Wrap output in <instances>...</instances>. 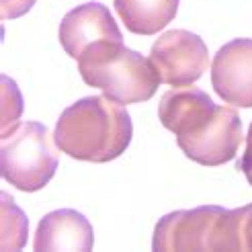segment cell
<instances>
[{
	"mask_svg": "<svg viewBox=\"0 0 252 252\" xmlns=\"http://www.w3.org/2000/svg\"><path fill=\"white\" fill-rule=\"evenodd\" d=\"M35 0H2V19L10 21V19H17L23 17L33 8Z\"/></svg>",
	"mask_w": 252,
	"mask_h": 252,
	"instance_id": "cell-14",
	"label": "cell"
},
{
	"mask_svg": "<svg viewBox=\"0 0 252 252\" xmlns=\"http://www.w3.org/2000/svg\"><path fill=\"white\" fill-rule=\"evenodd\" d=\"M62 150L43 123H17L2 133L0 146V170L2 179L19 191L35 193L54 179Z\"/></svg>",
	"mask_w": 252,
	"mask_h": 252,
	"instance_id": "cell-4",
	"label": "cell"
},
{
	"mask_svg": "<svg viewBox=\"0 0 252 252\" xmlns=\"http://www.w3.org/2000/svg\"><path fill=\"white\" fill-rule=\"evenodd\" d=\"M211 84L232 107L252 109V39H234L211 62Z\"/></svg>",
	"mask_w": 252,
	"mask_h": 252,
	"instance_id": "cell-7",
	"label": "cell"
},
{
	"mask_svg": "<svg viewBox=\"0 0 252 252\" xmlns=\"http://www.w3.org/2000/svg\"><path fill=\"white\" fill-rule=\"evenodd\" d=\"M93 225L74 209L52 211L39 221L35 232V250H93Z\"/></svg>",
	"mask_w": 252,
	"mask_h": 252,
	"instance_id": "cell-9",
	"label": "cell"
},
{
	"mask_svg": "<svg viewBox=\"0 0 252 252\" xmlns=\"http://www.w3.org/2000/svg\"><path fill=\"white\" fill-rule=\"evenodd\" d=\"M78 70L88 86L100 88L109 98L123 105L146 103L160 86L152 60L125 47L123 41L93 43L78 60Z\"/></svg>",
	"mask_w": 252,
	"mask_h": 252,
	"instance_id": "cell-3",
	"label": "cell"
},
{
	"mask_svg": "<svg viewBox=\"0 0 252 252\" xmlns=\"http://www.w3.org/2000/svg\"><path fill=\"white\" fill-rule=\"evenodd\" d=\"M160 123L176 135L183 154L203 166L230 162L242 144V119L232 105H216L191 86H176L160 98Z\"/></svg>",
	"mask_w": 252,
	"mask_h": 252,
	"instance_id": "cell-1",
	"label": "cell"
},
{
	"mask_svg": "<svg viewBox=\"0 0 252 252\" xmlns=\"http://www.w3.org/2000/svg\"><path fill=\"white\" fill-rule=\"evenodd\" d=\"M236 213V240L238 250H252V203L234 209Z\"/></svg>",
	"mask_w": 252,
	"mask_h": 252,
	"instance_id": "cell-13",
	"label": "cell"
},
{
	"mask_svg": "<svg viewBox=\"0 0 252 252\" xmlns=\"http://www.w3.org/2000/svg\"><path fill=\"white\" fill-rule=\"evenodd\" d=\"M54 135L58 148L70 158L100 164L127 150L133 123L123 103L107 94H94L76 100L62 113Z\"/></svg>",
	"mask_w": 252,
	"mask_h": 252,
	"instance_id": "cell-2",
	"label": "cell"
},
{
	"mask_svg": "<svg viewBox=\"0 0 252 252\" xmlns=\"http://www.w3.org/2000/svg\"><path fill=\"white\" fill-rule=\"evenodd\" d=\"M0 93H2V119H0V125H2V133H6L19 123L25 105H23V94L12 78L2 76Z\"/></svg>",
	"mask_w": 252,
	"mask_h": 252,
	"instance_id": "cell-12",
	"label": "cell"
},
{
	"mask_svg": "<svg viewBox=\"0 0 252 252\" xmlns=\"http://www.w3.org/2000/svg\"><path fill=\"white\" fill-rule=\"evenodd\" d=\"M152 250H238L236 213L216 205L172 211L156 223Z\"/></svg>",
	"mask_w": 252,
	"mask_h": 252,
	"instance_id": "cell-5",
	"label": "cell"
},
{
	"mask_svg": "<svg viewBox=\"0 0 252 252\" xmlns=\"http://www.w3.org/2000/svg\"><path fill=\"white\" fill-rule=\"evenodd\" d=\"M238 168L244 172V176L248 179V185L252 187V123H250V127H248L246 150H244V156H242V160H240V164H238Z\"/></svg>",
	"mask_w": 252,
	"mask_h": 252,
	"instance_id": "cell-15",
	"label": "cell"
},
{
	"mask_svg": "<svg viewBox=\"0 0 252 252\" xmlns=\"http://www.w3.org/2000/svg\"><path fill=\"white\" fill-rule=\"evenodd\" d=\"M115 8L131 33L154 35L176 17L179 0H115Z\"/></svg>",
	"mask_w": 252,
	"mask_h": 252,
	"instance_id": "cell-10",
	"label": "cell"
},
{
	"mask_svg": "<svg viewBox=\"0 0 252 252\" xmlns=\"http://www.w3.org/2000/svg\"><path fill=\"white\" fill-rule=\"evenodd\" d=\"M0 201H2V238H0L2 250H21L27 244L29 221L8 193H2Z\"/></svg>",
	"mask_w": 252,
	"mask_h": 252,
	"instance_id": "cell-11",
	"label": "cell"
},
{
	"mask_svg": "<svg viewBox=\"0 0 252 252\" xmlns=\"http://www.w3.org/2000/svg\"><path fill=\"white\" fill-rule=\"evenodd\" d=\"M98 41H123L117 21L105 4L86 2L64 17L60 25V43L70 58L80 60L86 49Z\"/></svg>",
	"mask_w": 252,
	"mask_h": 252,
	"instance_id": "cell-8",
	"label": "cell"
},
{
	"mask_svg": "<svg viewBox=\"0 0 252 252\" xmlns=\"http://www.w3.org/2000/svg\"><path fill=\"white\" fill-rule=\"evenodd\" d=\"M160 82L166 86H191L209 66V52L199 35L185 29L162 33L150 52Z\"/></svg>",
	"mask_w": 252,
	"mask_h": 252,
	"instance_id": "cell-6",
	"label": "cell"
}]
</instances>
